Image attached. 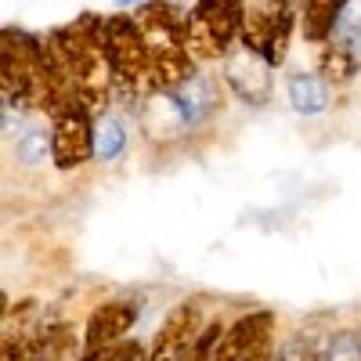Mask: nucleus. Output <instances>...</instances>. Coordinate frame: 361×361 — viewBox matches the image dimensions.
I'll return each mask as SVG.
<instances>
[{
  "mask_svg": "<svg viewBox=\"0 0 361 361\" xmlns=\"http://www.w3.org/2000/svg\"><path fill=\"white\" fill-rule=\"evenodd\" d=\"M221 87L224 80L206 76V73H188L170 87H159L152 98H145V127L166 137V134H192L202 130L221 109Z\"/></svg>",
  "mask_w": 361,
  "mask_h": 361,
  "instance_id": "f257e3e1",
  "label": "nucleus"
},
{
  "mask_svg": "<svg viewBox=\"0 0 361 361\" xmlns=\"http://www.w3.org/2000/svg\"><path fill=\"white\" fill-rule=\"evenodd\" d=\"M243 22H246V0H195L185 11L192 58L199 66L221 62L235 44H243Z\"/></svg>",
  "mask_w": 361,
  "mask_h": 361,
  "instance_id": "f03ea898",
  "label": "nucleus"
},
{
  "mask_svg": "<svg viewBox=\"0 0 361 361\" xmlns=\"http://www.w3.org/2000/svg\"><path fill=\"white\" fill-rule=\"evenodd\" d=\"M293 25H300L293 0H246L243 44L253 47L257 54H264L271 66H282Z\"/></svg>",
  "mask_w": 361,
  "mask_h": 361,
  "instance_id": "7ed1b4c3",
  "label": "nucleus"
},
{
  "mask_svg": "<svg viewBox=\"0 0 361 361\" xmlns=\"http://www.w3.org/2000/svg\"><path fill=\"white\" fill-rule=\"evenodd\" d=\"M51 141H54V166L80 170L94 159V109L73 102L51 116Z\"/></svg>",
  "mask_w": 361,
  "mask_h": 361,
  "instance_id": "20e7f679",
  "label": "nucleus"
},
{
  "mask_svg": "<svg viewBox=\"0 0 361 361\" xmlns=\"http://www.w3.org/2000/svg\"><path fill=\"white\" fill-rule=\"evenodd\" d=\"M221 80L224 87L238 102H250V105H264L271 98V66L264 54H257L246 44H235L224 58H221Z\"/></svg>",
  "mask_w": 361,
  "mask_h": 361,
  "instance_id": "39448f33",
  "label": "nucleus"
},
{
  "mask_svg": "<svg viewBox=\"0 0 361 361\" xmlns=\"http://www.w3.org/2000/svg\"><path fill=\"white\" fill-rule=\"evenodd\" d=\"M202 329H206V325H202L199 304H180V307L163 322V329H159L156 347H152V354H148V361H185V357L195 350Z\"/></svg>",
  "mask_w": 361,
  "mask_h": 361,
  "instance_id": "423d86ee",
  "label": "nucleus"
},
{
  "mask_svg": "<svg viewBox=\"0 0 361 361\" xmlns=\"http://www.w3.org/2000/svg\"><path fill=\"white\" fill-rule=\"evenodd\" d=\"M137 322V307L130 300H109L102 304L94 314L87 318V329H83V354H94L102 347H112L119 343Z\"/></svg>",
  "mask_w": 361,
  "mask_h": 361,
  "instance_id": "0eeeda50",
  "label": "nucleus"
},
{
  "mask_svg": "<svg viewBox=\"0 0 361 361\" xmlns=\"http://www.w3.org/2000/svg\"><path fill=\"white\" fill-rule=\"evenodd\" d=\"M296 4V22H300V33H304L307 44H325L333 37V29L343 15V8L350 0H293Z\"/></svg>",
  "mask_w": 361,
  "mask_h": 361,
  "instance_id": "6e6552de",
  "label": "nucleus"
},
{
  "mask_svg": "<svg viewBox=\"0 0 361 361\" xmlns=\"http://www.w3.org/2000/svg\"><path fill=\"white\" fill-rule=\"evenodd\" d=\"M286 102L293 105V112L300 116H318L329 109V80L322 73H307V69H293L286 76Z\"/></svg>",
  "mask_w": 361,
  "mask_h": 361,
  "instance_id": "1a4fd4ad",
  "label": "nucleus"
},
{
  "mask_svg": "<svg viewBox=\"0 0 361 361\" xmlns=\"http://www.w3.org/2000/svg\"><path fill=\"white\" fill-rule=\"evenodd\" d=\"M127 145H130V134H127L123 116L112 112V109H102L94 116V159L98 163H116L127 152Z\"/></svg>",
  "mask_w": 361,
  "mask_h": 361,
  "instance_id": "9d476101",
  "label": "nucleus"
},
{
  "mask_svg": "<svg viewBox=\"0 0 361 361\" xmlns=\"http://www.w3.org/2000/svg\"><path fill=\"white\" fill-rule=\"evenodd\" d=\"M314 51H318V73L333 83V87L350 83V80L357 76V69H361V54H354L350 47H343V44H336V40H325V44H318Z\"/></svg>",
  "mask_w": 361,
  "mask_h": 361,
  "instance_id": "9b49d317",
  "label": "nucleus"
},
{
  "mask_svg": "<svg viewBox=\"0 0 361 361\" xmlns=\"http://www.w3.org/2000/svg\"><path fill=\"white\" fill-rule=\"evenodd\" d=\"M318 361H361V329L343 325L318 340Z\"/></svg>",
  "mask_w": 361,
  "mask_h": 361,
  "instance_id": "f8f14e48",
  "label": "nucleus"
},
{
  "mask_svg": "<svg viewBox=\"0 0 361 361\" xmlns=\"http://www.w3.org/2000/svg\"><path fill=\"white\" fill-rule=\"evenodd\" d=\"M275 361H318V340H311L307 333H293L275 350Z\"/></svg>",
  "mask_w": 361,
  "mask_h": 361,
  "instance_id": "ddd939ff",
  "label": "nucleus"
},
{
  "mask_svg": "<svg viewBox=\"0 0 361 361\" xmlns=\"http://www.w3.org/2000/svg\"><path fill=\"white\" fill-rule=\"evenodd\" d=\"M141 4H148V0H116V8H141Z\"/></svg>",
  "mask_w": 361,
  "mask_h": 361,
  "instance_id": "4468645a",
  "label": "nucleus"
}]
</instances>
